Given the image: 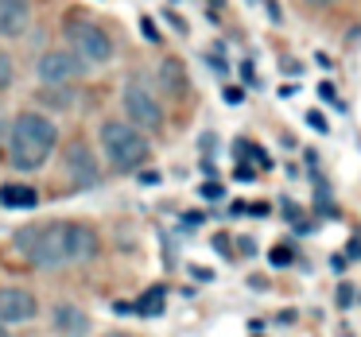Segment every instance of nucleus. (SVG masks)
Returning <instances> with one entry per match:
<instances>
[{
    "mask_svg": "<svg viewBox=\"0 0 361 337\" xmlns=\"http://www.w3.org/2000/svg\"><path fill=\"white\" fill-rule=\"evenodd\" d=\"M105 337H128V333H121V329H113V333H105Z\"/></svg>",
    "mask_w": 361,
    "mask_h": 337,
    "instance_id": "obj_25",
    "label": "nucleus"
},
{
    "mask_svg": "<svg viewBox=\"0 0 361 337\" xmlns=\"http://www.w3.org/2000/svg\"><path fill=\"white\" fill-rule=\"evenodd\" d=\"M144 35H148V39H152V43H156V39H159V32H156V24H152V20H144Z\"/></svg>",
    "mask_w": 361,
    "mask_h": 337,
    "instance_id": "obj_21",
    "label": "nucleus"
},
{
    "mask_svg": "<svg viewBox=\"0 0 361 337\" xmlns=\"http://www.w3.org/2000/svg\"><path fill=\"white\" fill-rule=\"evenodd\" d=\"M51 326H55V333H63V337H86L90 329H94V318H90L78 303H55Z\"/></svg>",
    "mask_w": 361,
    "mask_h": 337,
    "instance_id": "obj_9",
    "label": "nucleus"
},
{
    "mask_svg": "<svg viewBox=\"0 0 361 337\" xmlns=\"http://www.w3.org/2000/svg\"><path fill=\"white\" fill-rule=\"evenodd\" d=\"M97 144H102V151H105V163H109L113 171H121V174L136 171V167L152 155L148 136H144L140 128H133L128 120H102Z\"/></svg>",
    "mask_w": 361,
    "mask_h": 337,
    "instance_id": "obj_3",
    "label": "nucleus"
},
{
    "mask_svg": "<svg viewBox=\"0 0 361 337\" xmlns=\"http://www.w3.org/2000/svg\"><path fill=\"white\" fill-rule=\"evenodd\" d=\"M32 24L27 0H0V39H20Z\"/></svg>",
    "mask_w": 361,
    "mask_h": 337,
    "instance_id": "obj_10",
    "label": "nucleus"
},
{
    "mask_svg": "<svg viewBox=\"0 0 361 337\" xmlns=\"http://www.w3.org/2000/svg\"><path fill=\"white\" fill-rule=\"evenodd\" d=\"M303 4H314V8H326V4H338V0H303Z\"/></svg>",
    "mask_w": 361,
    "mask_h": 337,
    "instance_id": "obj_23",
    "label": "nucleus"
},
{
    "mask_svg": "<svg viewBox=\"0 0 361 337\" xmlns=\"http://www.w3.org/2000/svg\"><path fill=\"white\" fill-rule=\"evenodd\" d=\"M307 125H311L314 132H326V128H330V125H326V117H322L319 109H311V113H307Z\"/></svg>",
    "mask_w": 361,
    "mask_h": 337,
    "instance_id": "obj_15",
    "label": "nucleus"
},
{
    "mask_svg": "<svg viewBox=\"0 0 361 337\" xmlns=\"http://www.w3.org/2000/svg\"><path fill=\"white\" fill-rule=\"evenodd\" d=\"M164 306H167V287H148L136 298V314H144V318H156Z\"/></svg>",
    "mask_w": 361,
    "mask_h": 337,
    "instance_id": "obj_12",
    "label": "nucleus"
},
{
    "mask_svg": "<svg viewBox=\"0 0 361 337\" xmlns=\"http://www.w3.org/2000/svg\"><path fill=\"white\" fill-rule=\"evenodd\" d=\"M202 194H206V198H221V186H218V182H206Z\"/></svg>",
    "mask_w": 361,
    "mask_h": 337,
    "instance_id": "obj_20",
    "label": "nucleus"
},
{
    "mask_svg": "<svg viewBox=\"0 0 361 337\" xmlns=\"http://www.w3.org/2000/svg\"><path fill=\"white\" fill-rule=\"evenodd\" d=\"M0 337H12V329H8V326H0Z\"/></svg>",
    "mask_w": 361,
    "mask_h": 337,
    "instance_id": "obj_24",
    "label": "nucleus"
},
{
    "mask_svg": "<svg viewBox=\"0 0 361 337\" xmlns=\"http://www.w3.org/2000/svg\"><path fill=\"white\" fill-rule=\"evenodd\" d=\"M66 179H71L74 190L97 186V179H102V167H97V155L90 151V144L74 140L71 148H66Z\"/></svg>",
    "mask_w": 361,
    "mask_h": 337,
    "instance_id": "obj_7",
    "label": "nucleus"
},
{
    "mask_svg": "<svg viewBox=\"0 0 361 337\" xmlns=\"http://www.w3.org/2000/svg\"><path fill=\"white\" fill-rule=\"evenodd\" d=\"M66 51H74L86 66L113 63V39L94 20H66Z\"/></svg>",
    "mask_w": 361,
    "mask_h": 337,
    "instance_id": "obj_4",
    "label": "nucleus"
},
{
    "mask_svg": "<svg viewBox=\"0 0 361 337\" xmlns=\"http://www.w3.org/2000/svg\"><path fill=\"white\" fill-rule=\"evenodd\" d=\"M159 78H164V86L171 89V94H187V74H183V66L175 63V58H167V63L159 66Z\"/></svg>",
    "mask_w": 361,
    "mask_h": 337,
    "instance_id": "obj_13",
    "label": "nucleus"
},
{
    "mask_svg": "<svg viewBox=\"0 0 361 337\" xmlns=\"http://www.w3.org/2000/svg\"><path fill=\"white\" fill-rule=\"evenodd\" d=\"M12 78H16V63H12V55H4V51H0V94L12 86Z\"/></svg>",
    "mask_w": 361,
    "mask_h": 337,
    "instance_id": "obj_14",
    "label": "nucleus"
},
{
    "mask_svg": "<svg viewBox=\"0 0 361 337\" xmlns=\"http://www.w3.org/2000/svg\"><path fill=\"white\" fill-rule=\"evenodd\" d=\"M39 314V298L27 287H0V326H20Z\"/></svg>",
    "mask_w": 361,
    "mask_h": 337,
    "instance_id": "obj_8",
    "label": "nucleus"
},
{
    "mask_svg": "<svg viewBox=\"0 0 361 337\" xmlns=\"http://www.w3.org/2000/svg\"><path fill=\"white\" fill-rule=\"evenodd\" d=\"M121 105H125V120L140 132H159L164 128V105L156 101L144 82H128L125 94H121Z\"/></svg>",
    "mask_w": 361,
    "mask_h": 337,
    "instance_id": "obj_5",
    "label": "nucleus"
},
{
    "mask_svg": "<svg viewBox=\"0 0 361 337\" xmlns=\"http://www.w3.org/2000/svg\"><path fill=\"white\" fill-rule=\"evenodd\" d=\"M59 148V125L47 113H20L8 128V163L16 171H39Z\"/></svg>",
    "mask_w": 361,
    "mask_h": 337,
    "instance_id": "obj_2",
    "label": "nucleus"
},
{
    "mask_svg": "<svg viewBox=\"0 0 361 337\" xmlns=\"http://www.w3.org/2000/svg\"><path fill=\"white\" fill-rule=\"evenodd\" d=\"M195 279H202V283H210V279H214V272H210V267H195Z\"/></svg>",
    "mask_w": 361,
    "mask_h": 337,
    "instance_id": "obj_22",
    "label": "nucleus"
},
{
    "mask_svg": "<svg viewBox=\"0 0 361 337\" xmlns=\"http://www.w3.org/2000/svg\"><path fill=\"white\" fill-rule=\"evenodd\" d=\"M334 298H338V306H350V303H353V287H350V283H342Z\"/></svg>",
    "mask_w": 361,
    "mask_h": 337,
    "instance_id": "obj_16",
    "label": "nucleus"
},
{
    "mask_svg": "<svg viewBox=\"0 0 361 337\" xmlns=\"http://www.w3.org/2000/svg\"><path fill=\"white\" fill-rule=\"evenodd\" d=\"M12 248L32 267L86 264L102 252V236L86 221H32L12 233Z\"/></svg>",
    "mask_w": 361,
    "mask_h": 337,
    "instance_id": "obj_1",
    "label": "nucleus"
},
{
    "mask_svg": "<svg viewBox=\"0 0 361 337\" xmlns=\"http://www.w3.org/2000/svg\"><path fill=\"white\" fill-rule=\"evenodd\" d=\"M268 260H272V264H291V248H272V256H268Z\"/></svg>",
    "mask_w": 361,
    "mask_h": 337,
    "instance_id": "obj_17",
    "label": "nucleus"
},
{
    "mask_svg": "<svg viewBox=\"0 0 361 337\" xmlns=\"http://www.w3.org/2000/svg\"><path fill=\"white\" fill-rule=\"evenodd\" d=\"M319 94H322V101L338 105V94H334V86H330V82H322V86H319Z\"/></svg>",
    "mask_w": 361,
    "mask_h": 337,
    "instance_id": "obj_19",
    "label": "nucleus"
},
{
    "mask_svg": "<svg viewBox=\"0 0 361 337\" xmlns=\"http://www.w3.org/2000/svg\"><path fill=\"white\" fill-rule=\"evenodd\" d=\"M0 202L8 205V210H35V205H39V194H35V186H27V182H12V186H0Z\"/></svg>",
    "mask_w": 361,
    "mask_h": 337,
    "instance_id": "obj_11",
    "label": "nucleus"
},
{
    "mask_svg": "<svg viewBox=\"0 0 361 337\" xmlns=\"http://www.w3.org/2000/svg\"><path fill=\"white\" fill-rule=\"evenodd\" d=\"M82 74H86V63L74 51H47L35 63V78L43 86H66V82H78Z\"/></svg>",
    "mask_w": 361,
    "mask_h": 337,
    "instance_id": "obj_6",
    "label": "nucleus"
},
{
    "mask_svg": "<svg viewBox=\"0 0 361 337\" xmlns=\"http://www.w3.org/2000/svg\"><path fill=\"white\" fill-rule=\"evenodd\" d=\"M221 97H226V105H241V101H245V94H241V89H237V86H229V89H226V94H221Z\"/></svg>",
    "mask_w": 361,
    "mask_h": 337,
    "instance_id": "obj_18",
    "label": "nucleus"
}]
</instances>
